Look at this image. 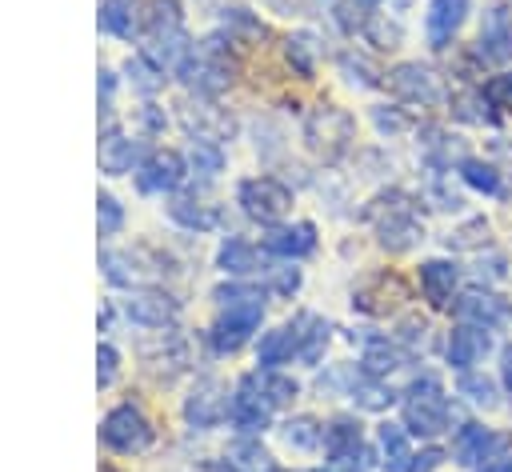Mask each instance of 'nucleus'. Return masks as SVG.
<instances>
[{
  "mask_svg": "<svg viewBox=\"0 0 512 472\" xmlns=\"http://www.w3.org/2000/svg\"><path fill=\"white\" fill-rule=\"evenodd\" d=\"M448 420H452V408H448V396H444L440 380L436 376L412 380L408 392H404V428L432 440V436L448 432Z\"/></svg>",
  "mask_w": 512,
  "mask_h": 472,
  "instance_id": "f257e3e1",
  "label": "nucleus"
},
{
  "mask_svg": "<svg viewBox=\"0 0 512 472\" xmlns=\"http://www.w3.org/2000/svg\"><path fill=\"white\" fill-rule=\"evenodd\" d=\"M352 136H356V120H352V112H344L336 104H316L304 116V144L328 164L352 148Z\"/></svg>",
  "mask_w": 512,
  "mask_h": 472,
  "instance_id": "f03ea898",
  "label": "nucleus"
},
{
  "mask_svg": "<svg viewBox=\"0 0 512 472\" xmlns=\"http://www.w3.org/2000/svg\"><path fill=\"white\" fill-rule=\"evenodd\" d=\"M236 200L248 220L256 224H280L292 212V188L280 184L276 176H248L236 188Z\"/></svg>",
  "mask_w": 512,
  "mask_h": 472,
  "instance_id": "7ed1b4c3",
  "label": "nucleus"
},
{
  "mask_svg": "<svg viewBox=\"0 0 512 472\" xmlns=\"http://www.w3.org/2000/svg\"><path fill=\"white\" fill-rule=\"evenodd\" d=\"M100 440H104V448L132 456V452H144L152 444V424L136 404H116L100 424Z\"/></svg>",
  "mask_w": 512,
  "mask_h": 472,
  "instance_id": "20e7f679",
  "label": "nucleus"
},
{
  "mask_svg": "<svg viewBox=\"0 0 512 472\" xmlns=\"http://www.w3.org/2000/svg\"><path fill=\"white\" fill-rule=\"evenodd\" d=\"M376 240L388 252H408L424 240V224L416 220V208L404 192H396V204H388V212L376 216Z\"/></svg>",
  "mask_w": 512,
  "mask_h": 472,
  "instance_id": "39448f33",
  "label": "nucleus"
},
{
  "mask_svg": "<svg viewBox=\"0 0 512 472\" xmlns=\"http://www.w3.org/2000/svg\"><path fill=\"white\" fill-rule=\"evenodd\" d=\"M264 320V300H244V304H228L220 312V320L212 324V348L224 356V352H236Z\"/></svg>",
  "mask_w": 512,
  "mask_h": 472,
  "instance_id": "423d86ee",
  "label": "nucleus"
},
{
  "mask_svg": "<svg viewBox=\"0 0 512 472\" xmlns=\"http://www.w3.org/2000/svg\"><path fill=\"white\" fill-rule=\"evenodd\" d=\"M324 456L332 464V472H364V436H360V424L348 420V416H336L328 428H324Z\"/></svg>",
  "mask_w": 512,
  "mask_h": 472,
  "instance_id": "0eeeda50",
  "label": "nucleus"
},
{
  "mask_svg": "<svg viewBox=\"0 0 512 472\" xmlns=\"http://www.w3.org/2000/svg\"><path fill=\"white\" fill-rule=\"evenodd\" d=\"M508 444H512L508 432H492V428H484V424H464V428L456 432V440H452V460L464 464V468H480L484 460L504 456Z\"/></svg>",
  "mask_w": 512,
  "mask_h": 472,
  "instance_id": "6e6552de",
  "label": "nucleus"
},
{
  "mask_svg": "<svg viewBox=\"0 0 512 472\" xmlns=\"http://www.w3.org/2000/svg\"><path fill=\"white\" fill-rule=\"evenodd\" d=\"M268 412H272V404H268L264 392H260V372H256V376H244V380L236 384L232 400H228V420H232L244 436H256V432L268 428Z\"/></svg>",
  "mask_w": 512,
  "mask_h": 472,
  "instance_id": "1a4fd4ad",
  "label": "nucleus"
},
{
  "mask_svg": "<svg viewBox=\"0 0 512 472\" xmlns=\"http://www.w3.org/2000/svg\"><path fill=\"white\" fill-rule=\"evenodd\" d=\"M228 388L216 380V376H200L196 380V388L188 392V400H184V420L192 424V428H216L224 416H228Z\"/></svg>",
  "mask_w": 512,
  "mask_h": 472,
  "instance_id": "9d476101",
  "label": "nucleus"
},
{
  "mask_svg": "<svg viewBox=\"0 0 512 472\" xmlns=\"http://www.w3.org/2000/svg\"><path fill=\"white\" fill-rule=\"evenodd\" d=\"M176 312H180V300L164 288H136L124 300V316L140 328H164L176 320Z\"/></svg>",
  "mask_w": 512,
  "mask_h": 472,
  "instance_id": "9b49d317",
  "label": "nucleus"
},
{
  "mask_svg": "<svg viewBox=\"0 0 512 472\" xmlns=\"http://www.w3.org/2000/svg\"><path fill=\"white\" fill-rule=\"evenodd\" d=\"M476 56L488 64H508L512 60V8L508 4H492L484 12L480 36H476Z\"/></svg>",
  "mask_w": 512,
  "mask_h": 472,
  "instance_id": "f8f14e48",
  "label": "nucleus"
},
{
  "mask_svg": "<svg viewBox=\"0 0 512 472\" xmlns=\"http://www.w3.org/2000/svg\"><path fill=\"white\" fill-rule=\"evenodd\" d=\"M388 88L408 100V104H436L440 100V80L432 68H424L420 60H404L388 72Z\"/></svg>",
  "mask_w": 512,
  "mask_h": 472,
  "instance_id": "ddd939ff",
  "label": "nucleus"
},
{
  "mask_svg": "<svg viewBox=\"0 0 512 472\" xmlns=\"http://www.w3.org/2000/svg\"><path fill=\"white\" fill-rule=\"evenodd\" d=\"M188 176V164L180 152L164 148V152H152L140 168H136V188L140 192H176Z\"/></svg>",
  "mask_w": 512,
  "mask_h": 472,
  "instance_id": "4468645a",
  "label": "nucleus"
},
{
  "mask_svg": "<svg viewBox=\"0 0 512 472\" xmlns=\"http://www.w3.org/2000/svg\"><path fill=\"white\" fill-rule=\"evenodd\" d=\"M492 348V328L484 324H456L452 336H448V364L456 372H472V364H480Z\"/></svg>",
  "mask_w": 512,
  "mask_h": 472,
  "instance_id": "2eb2a0df",
  "label": "nucleus"
},
{
  "mask_svg": "<svg viewBox=\"0 0 512 472\" xmlns=\"http://www.w3.org/2000/svg\"><path fill=\"white\" fill-rule=\"evenodd\" d=\"M260 244H264V252H272V256L300 260V256H308V252L316 248V224H308V220H300V224H272Z\"/></svg>",
  "mask_w": 512,
  "mask_h": 472,
  "instance_id": "dca6fc26",
  "label": "nucleus"
},
{
  "mask_svg": "<svg viewBox=\"0 0 512 472\" xmlns=\"http://www.w3.org/2000/svg\"><path fill=\"white\" fill-rule=\"evenodd\" d=\"M464 16H468V0H432V4H428V20H424L428 44H432V48H448L452 36L460 32Z\"/></svg>",
  "mask_w": 512,
  "mask_h": 472,
  "instance_id": "f3484780",
  "label": "nucleus"
},
{
  "mask_svg": "<svg viewBox=\"0 0 512 472\" xmlns=\"http://www.w3.org/2000/svg\"><path fill=\"white\" fill-rule=\"evenodd\" d=\"M456 280H460V268L452 260H424L420 264V292H424V300L432 308H448L452 304Z\"/></svg>",
  "mask_w": 512,
  "mask_h": 472,
  "instance_id": "a211bd4d",
  "label": "nucleus"
},
{
  "mask_svg": "<svg viewBox=\"0 0 512 472\" xmlns=\"http://www.w3.org/2000/svg\"><path fill=\"white\" fill-rule=\"evenodd\" d=\"M296 352H300V320H296V324H284V328L264 332V336H260V344H256V364L268 372V368L288 364Z\"/></svg>",
  "mask_w": 512,
  "mask_h": 472,
  "instance_id": "6ab92c4d",
  "label": "nucleus"
},
{
  "mask_svg": "<svg viewBox=\"0 0 512 472\" xmlns=\"http://www.w3.org/2000/svg\"><path fill=\"white\" fill-rule=\"evenodd\" d=\"M136 160H140V144L128 140L124 132L108 128L104 140H100V172H108V176H124V172H136V168H140Z\"/></svg>",
  "mask_w": 512,
  "mask_h": 472,
  "instance_id": "aec40b11",
  "label": "nucleus"
},
{
  "mask_svg": "<svg viewBox=\"0 0 512 472\" xmlns=\"http://www.w3.org/2000/svg\"><path fill=\"white\" fill-rule=\"evenodd\" d=\"M216 268L228 272V276H252L260 268H268V264H264V256H260L256 244H248L244 236H228L220 244V252H216Z\"/></svg>",
  "mask_w": 512,
  "mask_h": 472,
  "instance_id": "412c9836",
  "label": "nucleus"
},
{
  "mask_svg": "<svg viewBox=\"0 0 512 472\" xmlns=\"http://www.w3.org/2000/svg\"><path fill=\"white\" fill-rule=\"evenodd\" d=\"M404 360H408V356H404V348H400L396 340H388V336H368V340H364V356H360V372L384 380V376H392Z\"/></svg>",
  "mask_w": 512,
  "mask_h": 472,
  "instance_id": "4be33fe9",
  "label": "nucleus"
},
{
  "mask_svg": "<svg viewBox=\"0 0 512 472\" xmlns=\"http://www.w3.org/2000/svg\"><path fill=\"white\" fill-rule=\"evenodd\" d=\"M140 36H160V32H180L184 28V12L180 0H144L140 16H136Z\"/></svg>",
  "mask_w": 512,
  "mask_h": 472,
  "instance_id": "5701e85b",
  "label": "nucleus"
},
{
  "mask_svg": "<svg viewBox=\"0 0 512 472\" xmlns=\"http://www.w3.org/2000/svg\"><path fill=\"white\" fill-rule=\"evenodd\" d=\"M504 300L500 296H492V292H464L460 300H456V316L464 320V324H484V328H496L500 320H504Z\"/></svg>",
  "mask_w": 512,
  "mask_h": 472,
  "instance_id": "b1692460",
  "label": "nucleus"
},
{
  "mask_svg": "<svg viewBox=\"0 0 512 472\" xmlns=\"http://www.w3.org/2000/svg\"><path fill=\"white\" fill-rule=\"evenodd\" d=\"M184 128L192 132V140L220 144L232 136V116H224L216 108H184Z\"/></svg>",
  "mask_w": 512,
  "mask_h": 472,
  "instance_id": "393cba45",
  "label": "nucleus"
},
{
  "mask_svg": "<svg viewBox=\"0 0 512 472\" xmlns=\"http://www.w3.org/2000/svg\"><path fill=\"white\" fill-rule=\"evenodd\" d=\"M380 452H384L388 472H404V468H408V460H412L408 428H404V424H380Z\"/></svg>",
  "mask_w": 512,
  "mask_h": 472,
  "instance_id": "a878e982",
  "label": "nucleus"
},
{
  "mask_svg": "<svg viewBox=\"0 0 512 472\" xmlns=\"http://www.w3.org/2000/svg\"><path fill=\"white\" fill-rule=\"evenodd\" d=\"M348 396L360 404V408H368V412H380V408H388L396 396H392V388H384L376 376H368V372H356L352 376V388H348Z\"/></svg>",
  "mask_w": 512,
  "mask_h": 472,
  "instance_id": "bb28decb",
  "label": "nucleus"
},
{
  "mask_svg": "<svg viewBox=\"0 0 512 472\" xmlns=\"http://www.w3.org/2000/svg\"><path fill=\"white\" fill-rule=\"evenodd\" d=\"M100 28H104L108 36L132 40V32H136L132 4H128V0H100Z\"/></svg>",
  "mask_w": 512,
  "mask_h": 472,
  "instance_id": "cd10ccee",
  "label": "nucleus"
},
{
  "mask_svg": "<svg viewBox=\"0 0 512 472\" xmlns=\"http://www.w3.org/2000/svg\"><path fill=\"white\" fill-rule=\"evenodd\" d=\"M284 440H288V448L312 452V448L324 444V424H320L316 416H292V420L284 424Z\"/></svg>",
  "mask_w": 512,
  "mask_h": 472,
  "instance_id": "c85d7f7f",
  "label": "nucleus"
},
{
  "mask_svg": "<svg viewBox=\"0 0 512 472\" xmlns=\"http://www.w3.org/2000/svg\"><path fill=\"white\" fill-rule=\"evenodd\" d=\"M460 180L484 196H496L500 192V172L488 164V160H476V156H464L460 160Z\"/></svg>",
  "mask_w": 512,
  "mask_h": 472,
  "instance_id": "c756f323",
  "label": "nucleus"
},
{
  "mask_svg": "<svg viewBox=\"0 0 512 472\" xmlns=\"http://www.w3.org/2000/svg\"><path fill=\"white\" fill-rule=\"evenodd\" d=\"M324 348H328V324L316 316H300V352L296 356L304 364H316L324 356Z\"/></svg>",
  "mask_w": 512,
  "mask_h": 472,
  "instance_id": "7c9ffc66",
  "label": "nucleus"
},
{
  "mask_svg": "<svg viewBox=\"0 0 512 472\" xmlns=\"http://www.w3.org/2000/svg\"><path fill=\"white\" fill-rule=\"evenodd\" d=\"M456 392H460V396H468L476 408H496V404H500V396H496V384H492L484 372H460V380H456Z\"/></svg>",
  "mask_w": 512,
  "mask_h": 472,
  "instance_id": "2f4dec72",
  "label": "nucleus"
},
{
  "mask_svg": "<svg viewBox=\"0 0 512 472\" xmlns=\"http://www.w3.org/2000/svg\"><path fill=\"white\" fill-rule=\"evenodd\" d=\"M168 216L180 224V228H192V232H200V228H212V212L204 208V204H196V200H184V196H172V204H168Z\"/></svg>",
  "mask_w": 512,
  "mask_h": 472,
  "instance_id": "473e14b6",
  "label": "nucleus"
},
{
  "mask_svg": "<svg viewBox=\"0 0 512 472\" xmlns=\"http://www.w3.org/2000/svg\"><path fill=\"white\" fill-rule=\"evenodd\" d=\"M260 392H264V400H268L272 408H280V404H292V396H296L300 388H296V380H292V376H284V372L268 368V372L260 376Z\"/></svg>",
  "mask_w": 512,
  "mask_h": 472,
  "instance_id": "72a5a7b5",
  "label": "nucleus"
},
{
  "mask_svg": "<svg viewBox=\"0 0 512 472\" xmlns=\"http://www.w3.org/2000/svg\"><path fill=\"white\" fill-rule=\"evenodd\" d=\"M124 72H128L132 88H140V92H156V88L164 84V72H160V68H156L148 56H128Z\"/></svg>",
  "mask_w": 512,
  "mask_h": 472,
  "instance_id": "f704fd0d",
  "label": "nucleus"
},
{
  "mask_svg": "<svg viewBox=\"0 0 512 472\" xmlns=\"http://www.w3.org/2000/svg\"><path fill=\"white\" fill-rule=\"evenodd\" d=\"M288 60H292V68L300 72V76H312L316 72V40L312 36H288Z\"/></svg>",
  "mask_w": 512,
  "mask_h": 472,
  "instance_id": "c9c22d12",
  "label": "nucleus"
},
{
  "mask_svg": "<svg viewBox=\"0 0 512 472\" xmlns=\"http://www.w3.org/2000/svg\"><path fill=\"white\" fill-rule=\"evenodd\" d=\"M188 160H192V168L204 172V176H216V172L224 168V152H220V144H208V140H192Z\"/></svg>",
  "mask_w": 512,
  "mask_h": 472,
  "instance_id": "e433bc0d",
  "label": "nucleus"
},
{
  "mask_svg": "<svg viewBox=\"0 0 512 472\" xmlns=\"http://www.w3.org/2000/svg\"><path fill=\"white\" fill-rule=\"evenodd\" d=\"M268 460H272V456H268L256 440H236V444L228 448V464H236L240 472H244V468H268Z\"/></svg>",
  "mask_w": 512,
  "mask_h": 472,
  "instance_id": "4c0bfd02",
  "label": "nucleus"
},
{
  "mask_svg": "<svg viewBox=\"0 0 512 472\" xmlns=\"http://www.w3.org/2000/svg\"><path fill=\"white\" fill-rule=\"evenodd\" d=\"M96 220H100V236L120 232V224H124V208H120V200H116L112 192H100V196H96Z\"/></svg>",
  "mask_w": 512,
  "mask_h": 472,
  "instance_id": "58836bf2",
  "label": "nucleus"
},
{
  "mask_svg": "<svg viewBox=\"0 0 512 472\" xmlns=\"http://www.w3.org/2000/svg\"><path fill=\"white\" fill-rule=\"evenodd\" d=\"M364 36H368L376 48H396V44H400V28L388 24L384 16H368V20H364Z\"/></svg>",
  "mask_w": 512,
  "mask_h": 472,
  "instance_id": "ea45409f",
  "label": "nucleus"
},
{
  "mask_svg": "<svg viewBox=\"0 0 512 472\" xmlns=\"http://www.w3.org/2000/svg\"><path fill=\"white\" fill-rule=\"evenodd\" d=\"M100 268H104V276H108L112 284H120V288H128V284L136 280V272L128 268V256H124V252H100Z\"/></svg>",
  "mask_w": 512,
  "mask_h": 472,
  "instance_id": "a19ab883",
  "label": "nucleus"
},
{
  "mask_svg": "<svg viewBox=\"0 0 512 472\" xmlns=\"http://www.w3.org/2000/svg\"><path fill=\"white\" fill-rule=\"evenodd\" d=\"M264 276H268V288H272L276 296H292V292L300 288V268H292V264L264 268Z\"/></svg>",
  "mask_w": 512,
  "mask_h": 472,
  "instance_id": "79ce46f5",
  "label": "nucleus"
},
{
  "mask_svg": "<svg viewBox=\"0 0 512 472\" xmlns=\"http://www.w3.org/2000/svg\"><path fill=\"white\" fill-rule=\"evenodd\" d=\"M212 300L220 304V308H228V304H244V300H264V292H256L252 284H216V292H212Z\"/></svg>",
  "mask_w": 512,
  "mask_h": 472,
  "instance_id": "37998d69",
  "label": "nucleus"
},
{
  "mask_svg": "<svg viewBox=\"0 0 512 472\" xmlns=\"http://www.w3.org/2000/svg\"><path fill=\"white\" fill-rule=\"evenodd\" d=\"M116 368H120V356H116V348L104 340V344L96 348V384L108 388V384L116 380Z\"/></svg>",
  "mask_w": 512,
  "mask_h": 472,
  "instance_id": "c03bdc74",
  "label": "nucleus"
},
{
  "mask_svg": "<svg viewBox=\"0 0 512 472\" xmlns=\"http://www.w3.org/2000/svg\"><path fill=\"white\" fill-rule=\"evenodd\" d=\"M496 108H508L512 112V72H500V76H492L484 88H480Z\"/></svg>",
  "mask_w": 512,
  "mask_h": 472,
  "instance_id": "a18cd8bd",
  "label": "nucleus"
},
{
  "mask_svg": "<svg viewBox=\"0 0 512 472\" xmlns=\"http://www.w3.org/2000/svg\"><path fill=\"white\" fill-rule=\"evenodd\" d=\"M224 24L228 28H240V32H264L256 16H248V8H224Z\"/></svg>",
  "mask_w": 512,
  "mask_h": 472,
  "instance_id": "49530a36",
  "label": "nucleus"
},
{
  "mask_svg": "<svg viewBox=\"0 0 512 472\" xmlns=\"http://www.w3.org/2000/svg\"><path fill=\"white\" fill-rule=\"evenodd\" d=\"M436 464H444V452L440 448H424V452H412V460H408L404 472H432Z\"/></svg>",
  "mask_w": 512,
  "mask_h": 472,
  "instance_id": "de8ad7c7",
  "label": "nucleus"
},
{
  "mask_svg": "<svg viewBox=\"0 0 512 472\" xmlns=\"http://www.w3.org/2000/svg\"><path fill=\"white\" fill-rule=\"evenodd\" d=\"M372 120H376V128H380V132H400V128H404V120H400L396 112H384V108H376V116H372Z\"/></svg>",
  "mask_w": 512,
  "mask_h": 472,
  "instance_id": "09e8293b",
  "label": "nucleus"
},
{
  "mask_svg": "<svg viewBox=\"0 0 512 472\" xmlns=\"http://www.w3.org/2000/svg\"><path fill=\"white\" fill-rule=\"evenodd\" d=\"M476 472H512V452H504V456H496V460H484Z\"/></svg>",
  "mask_w": 512,
  "mask_h": 472,
  "instance_id": "8fccbe9b",
  "label": "nucleus"
},
{
  "mask_svg": "<svg viewBox=\"0 0 512 472\" xmlns=\"http://www.w3.org/2000/svg\"><path fill=\"white\" fill-rule=\"evenodd\" d=\"M140 120L148 124V132H160V128H164V116L156 112V104H148V108H140Z\"/></svg>",
  "mask_w": 512,
  "mask_h": 472,
  "instance_id": "3c124183",
  "label": "nucleus"
},
{
  "mask_svg": "<svg viewBox=\"0 0 512 472\" xmlns=\"http://www.w3.org/2000/svg\"><path fill=\"white\" fill-rule=\"evenodd\" d=\"M424 332H428V324H424V320H404V332H400V336L416 344V340H424Z\"/></svg>",
  "mask_w": 512,
  "mask_h": 472,
  "instance_id": "603ef678",
  "label": "nucleus"
},
{
  "mask_svg": "<svg viewBox=\"0 0 512 472\" xmlns=\"http://www.w3.org/2000/svg\"><path fill=\"white\" fill-rule=\"evenodd\" d=\"M500 376H504V388L512 392V344L500 352Z\"/></svg>",
  "mask_w": 512,
  "mask_h": 472,
  "instance_id": "864d4df0",
  "label": "nucleus"
},
{
  "mask_svg": "<svg viewBox=\"0 0 512 472\" xmlns=\"http://www.w3.org/2000/svg\"><path fill=\"white\" fill-rule=\"evenodd\" d=\"M212 472H240L236 464H212Z\"/></svg>",
  "mask_w": 512,
  "mask_h": 472,
  "instance_id": "5fc2aeb1",
  "label": "nucleus"
}]
</instances>
